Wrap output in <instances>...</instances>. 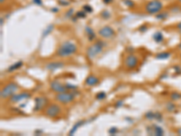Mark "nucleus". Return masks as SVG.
<instances>
[{"label": "nucleus", "instance_id": "nucleus-23", "mask_svg": "<svg viewBox=\"0 0 181 136\" xmlns=\"http://www.w3.org/2000/svg\"><path fill=\"white\" fill-rule=\"evenodd\" d=\"M156 17L158 20H164L165 18L168 17V13L167 12H159L158 14H157Z\"/></svg>", "mask_w": 181, "mask_h": 136}, {"label": "nucleus", "instance_id": "nucleus-21", "mask_svg": "<svg viewBox=\"0 0 181 136\" xmlns=\"http://www.w3.org/2000/svg\"><path fill=\"white\" fill-rule=\"evenodd\" d=\"M95 97H96L97 100H99V101H102V100H104V99H105L106 97H107V95H106V93H105V92L102 91V92L98 93Z\"/></svg>", "mask_w": 181, "mask_h": 136}, {"label": "nucleus", "instance_id": "nucleus-1", "mask_svg": "<svg viewBox=\"0 0 181 136\" xmlns=\"http://www.w3.org/2000/svg\"><path fill=\"white\" fill-rule=\"evenodd\" d=\"M77 52V45L71 41H65L58 47L56 51V55L61 58L72 56Z\"/></svg>", "mask_w": 181, "mask_h": 136}, {"label": "nucleus", "instance_id": "nucleus-6", "mask_svg": "<svg viewBox=\"0 0 181 136\" xmlns=\"http://www.w3.org/2000/svg\"><path fill=\"white\" fill-rule=\"evenodd\" d=\"M61 113H62L61 106L56 103H50L48 106H46V109L45 111V116L52 119L58 117Z\"/></svg>", "mask_w": 181, "mask_h": 136}, {"label": "nucleus", "instance_id": "nucleus-40", "mask_svg": "<svg viewBox=\"0 0 181 136\" xmlns=\"http://www.w3.org/2000/svg\"><path fill=\"white\" fill-rule=\"evenodd\" d=\"M177 133H178V135H181V128H179V129L177 130Z\"/></svg>", "mask_w": 181, "mask_h": 136}, {"label": "nucleus", "instance_id": "nucleus-10", "mask_svg": "<svg viewBox=\"0 0 181 136\" xmlns=\"http://www.w3.org/2000/svg\"><path fill=\"white\" fill-rule=\"evenodd\" d=\"M31 97V93H29L28 92H23V93H15L14 95H12L10 97V103H19L21 101L24 100H27Z\"/></svg>", "mask_w": 181, "mask_h": 136}, {"label": "nucleus", "instance_id": "nucleus-34", "mask_svg": "<svg viewBox=\"0 0 181 136\" xmlns=\"http://www.w3.org/2000/svg\"><path fill=\"white\" fill-rule=\"evenodd\" d=\"M59 4H62L63 6H68L69 4H70V2H68V1H65V0H59Z\"/></svg>", "mask_w": 181, "mask_h": 136}, {"label": "nucleus", "instance_id": "nucleus-37", "mask_svg": "<svg viewBox=\"0 0 181 136\" xmlns=\"http://www.w3.org/2000/svg\"><path fill=\"white\" fill-rule=\"evenodd\" d=\"M33 2L36 5H38V6H42L43 3H42V0H33Z\"/></svg>", "mask_w": 181, "mask_h": 136}, {"label": "nucleus", "instance_id": "nucleus-42", "mask_svg": "<svg viewBox=\"0 0 181 136\" xmlns=\"http://www.w3.org/2000/svg\"><path fill=\"white\" fill-rule=\"evenodd\" d=\"M178 49H179V50H181V43H180V44H179V45H178Z\"/></svg>", "mask_w": 181, "mask_h": 136}, {"label": "nucleus", "instance_id": "nucleus-41", "mask_svg": "<svg viewBox=\"0 0 181 136\" xmlns=\"http://www.w3.org/2000/svg\"><path fill=\"white\" fill-rule=\"evenodd\" d=\"M52 11H54V12H55V11H58V9H57V8H53Z\"/></svg>", "mask_w": 181, "mask_h": 136}, {"label": "nucleus", "instance_id": "nucleus-26", "mask_svg": "<svg viewBox=\"0 0 181 136\" xmlns=\"http://www.w3.org/2000/svg\"><path fill=\"white\" fill-rule=\"evenodd\" d=\"M100 17H102L103 19H108L110 17V14L109 11H107V10H104V11L100 13Z\"/></svg>", "mask_w": 181, "mask_h": 136}, {"label": "nucleus", "instance_id": "nucleus-8", "mask_svg": "<svg viewBox=\"0 0 181 136\" xmlns=\"http://www.w3.org/2000/svg\"><path fill=\"white\" fill-rule=\"evenodd\" d=\"M98 35L104 39H109L115 35V31L112 27H109V25H105L98 31Z\"/></svg>", "mask_w": 181, "mask_h": 136}, {"label": "nucleus", "instance_id": "nucleus-35", "mask_svg": "<svg viewBox=\"0 0 181 136\" xmlns=\"http://www.w3.org/2000/svg\"><path fill=\"white\" fill-rule=\"evenodd\" d=\"M148 29V27L147 25H141V27L139 28V30L140 31V32H145V31Z\"/></svg>", "mask_w": 181, "mask_h": 136}, {"label": "nucleus", "instance_id": "nucleus-43", "mask_svg": "<svg viewBox=\"0 0 181 136\" xmlns=\"http://www.w3.org/2000/svg\"><path fill=\"white\" fill-rule=\"evenodd\" d=\"M5 1H6V0H0V2H1V4H3Z\"/></svg>", "mask_w": 181, "mask_h": 136}, {"label": "nucleus", "instance_id": "nucleus-33", "mask_svg": "<svg viewBox=\"0 0 181 136\" xmlns=\"http://www.w3.org/2000/svg\"><path fill=\"white\" fill-rule=\"evenodd\" d=\"M122 104H123V100H119L118 102H117L116 103H115V107L116 108H119V107H120V106H122Z\"/></svg>", "mask_w": 181, "mask_h": 136}, {"label": "nucleus", "instance_id": "nucleus-16", "mask_svg": "<svg viewBox=\"0 0 181 136\" xmlns=\"http://www.w3.org/2000/svg\"><path fill=\"white\" fill-rule=\"evenodd\" d=\"M85 32H86V35L88 36L89 41H92L93 39H95V37H96V35H95L94 31L89 27H85Z\"/></svg>", "mask_w": 181, "mask_h": 136}, {"label": "nucleus", "instance_id": "nucleus-2", "mask_svg": "<svg viewBox=\"0 0 181 136\" xmlns=\"http://www.w3.org/2000/svg\"><path fill=\"white\" fill-rule=\"evenodd\" d=\"M105 42L102 40H98L95 43H93L90 46H89L87 52H86V55L90 60H92L96 57L98 55H100L102 52L103 48L105 47Z\"/></svg>", "mask_w": 181, "mask_h": 136}, {"label": "nucleus", "instance_id": "nucleus-13", "mask_svg": "<svg viewBox=\"0 0 181 136\" xmlns=\"http://www.w3.org/2000/svg\"><path fill=\"white\" fill-rule=\"evenodd\" d=\"M84 83L87 86H96L97 85H99L100 80L97 76H95L93 75H90L86 78V79H85Z\"/></svg>", "mask_w": 181, "mask_h": 136}, {"label": "nucleus", "instance_id": "nucleus-14", "mask_svg": "<svg viewBox=\"0 0 181 136\" xmlns=\"http://www.w3.org/2000/svg\"><path fill=\"white\" fill-rule=\"evenodd\" d=\"M84 123H85V122L83 121V120H80V121L76 122V123L73 124V126L70 130V132H69V135H73L74 133H76V131L79 129V127H81L82 125H83Z\"/></svg>", "mask_w": 181, "mask_h": 136}, {"label": "nucleus", "instance_id": "nucleus-29", "mask_svg": "<svg viewBox=\"0 0 181 136\" xmlns=\"http://www.w3.org/2000/svg\"><path fill=\"white\" fill-rule=\"evenodd\" d=\"M83 11H85L86 13H92V8L90 7L89 5H85L83 7Z\"/></svg>", "mask_w": 181, "mask_h": 136}, {"label": "nucleus", "instance_id": "nucleus-3", "mask_svg": "<svg viewBox=\"0 0 181 136\" xmlns=\"http://www.w3.org/2000/svg\"><path fill=\"white\" fill-rule=\"evenodd\" d=\"M75 90L73 91H66L63 93H56V95L55 97V100L63 104H67V103H71L74 101L75 99Z\"/></svg>", "mask_w": 181, "mask_h": 136}, {"label": "nucleus", "instance_id": "nucleus-22", "mask_svg": "<svg viewBox=\"0 0 181 136\" xmlns=\"http://www.w3.org/2000/svg\"><path fill=\"white\" fill-rule=\"evenodd\" d=\"M53 29H54V25H50L49 27H47V28L44 31V33H43V37H45L47 35H49L53 31Z\"/></svg>", "mask_w": 181, "mask_h": 136}, {"label": "nucleus", "instance_id": "nucleus-38", "mask_svg": "<svg viewBox=\"0 0 181 136\" xmlns=\"http://www.w3.org/2000/svg\"><path fill=\"white\" fill-rule=\"evenodd\" d=\"M177 29L178 30V32L181 34V22H179V23L177 25Z\"/></svg>", "mask_w": 181, "mask_h": 136}, {"label": "nucleus", "instance_id": "nucleus-7", "mask_svg": "<svg viewBox=\"0 0 181 136\" xmlns=\"http://www.w3.org/2000/svg\"><path fill=\"white\" fill-rule=\"evenodd\" d=\"M124 65L128 69H135L139 65V57L134 54H130L126 56Z\"/></svg>", "mask_w": 181, "mask_h": 136}, {"label": "nucleus", "instance_id": "nucleus-24", "mask_svg": "<svg viewBox=\"0 0 181 136\" xmlns=\"http://www.w3.org/2000/svg\"><path fill=\"white\" fill-rule=\"evenodd\" d=\"M166 108H167V110H168V112H170V113H171V112H174L175 111V110H176V105H175V104L174 103H168L167 104H166Z\"/></svg>", "mask_w": 181, "mask_h": 136}, {"label": "nucleus", "instance_id": "nucleus-45", "mask_svg": "<svg viewBox=\"0 0 181 136\" xmlns=\"http://www.w3.org/2000/svg\"><path fill=\"white\" fill-rule=\"evenodd\" d=\"M180 57H181V54H180Z\"/></svg>", "mask_w": 181, "mask_h": 136}, {"label": "nucleus", "instance_id": "nucleus-25", "mask_svg": "<svg viewBox=\"0 0 181 136\" xmlns=\"http://www.w3.org/2000/svg\"><path fill=\"white\" fill-rule=\"evenodd\" d=\"M123 2L124 4L126 5V6L128 7H130V8H133L135 7V3L132 1V0H123Z\"/></svg>", "mask_w": 181, "mask_h": 136}, {"label": "nucleus", "instance_id": "nucleus-30", "mask_svg": "<svg viewBox=\"0 0 181 136\" xmlns=\"http://www.w3.org/2000/svg\"><path fill=\"white\" fill-rule=\"evenodd\" d=\"M65 85L67 87V89L69 91H73V90H75V89L77 88L76 85H73L72 83H65Z\"/></svg>", "mask_w": 181, "mask_h": 136}, {"label": "nucleus", "instance_id": "nucleus-36", "mask_svg": "<svg viewBox=\"0 0 181 136\" xmlns=\"http://www.w3.org/2000/svg\"><path fill=\"white\" fill-rule=\"evenodd\" d=\"M174 69H175L176 73H178V74H181V68L179 66H175Z\"/></svg>", "mask_w": 181, "mask_h": 136}, {"label": "nucleus", "instance_id": "nucleus-28", "mask_svg": "<svg viewBox=\"0 0 181 136\" xmlns=\"http://www.w3.org/2000/svg\"><path fill=\"white\" fill-rule=\"evenodd\" d=\"M117 133H118V128H117V127H111L109 130V133L110 135H115Z\"/></svg>", "mask_w": 181, "mask_h": 136}, {"label": "nucleus", "instance_id": "nucleus-9", "mask_svg": "<svg viewBox=\"0 0 181 136\" xmlns=\"http://www.w3.org/2000/svg\"><path fill=\"white\" fill-rule=\"evenodd\" d=\"M50 89L53 92H55V93H60L68 91V89L65 85H63V83H60L59 81H56V80L50 82Z\"/></svg>", "mask_w": 181, "mask_h": 136}, {"label": "nucleus", "instance_id": "nucleus-27", "mask_svg": "<svg viewBox=\"0 0 181 136\" xmlns=\"http://www.w3.org/2000/svg\"><path fill=\"white\" fill-rule=\"evenodd\" d=\"M154 115H155V113L153 112H148L145 113V118L148 120H154Z\"/></svg>", "mask_w": 181, "mask_h": 136}, {"label": "nucleus", "instance_id": "nucleus-15", "mask_svg": "<svg viewBox=\"0 0 181 136\" xmlns=\"http://www.w3.org/2000/svg\"><path fill=\"white\" fill-rule=\"evenodd\" d=\"M23 66V62L22 61H18V62H15V64L11 65L8 68H7V72L8 73H12V72H15L18 70L19 68H21Z\"/></svg>", "mask_w": 181, "mask_h": 136}, {"label": "nucleus", "instance_id": "nucleus-11", "mask_svg": "<svg viewBox=\"0 0 181 136\" xmlns=\"http://www.w3.org/2000/svg\"><path fill=\"white\" fill-rule=\"evenodd\" d=\"M47 103H48V100L47 98L45 96H40V97H36L35 99V107H34V111L37 112V111H41L45 107L47 106Z\"/></svg>", "mask_w": 181, "mask_h": 136}, {"label": "nucleus", "instance_id": "nucleus-39", "mask_svg": "<svg viewBox=\"0 0 181 136\" xmlns=\"http://www.w3.org/2000/svg\"><path fill=\"white\" fill-rule=\"evenodd\" d=\"M102 1H103V3H104V4H110V3L112 2L113 0H102Z\"/></svg>", "mask_w": 181, "mask_h": 136}, {"label": "nucleus", "instance_id": "nucleus-5", "mask_svg": "<svg viewBox=\"0 0 181 136\" xmlns=\"http://www.w3.org/2000/svg\"><path fill=\"white\" fill-rule=\"evenodd\" d=\"M163 8V3L160 0H151L145 6V11L150 15H157Z\"/></svg>", "mask_w": 181, "mask_h": 136}, {"label": "nucleus", "instance_id": "nucleus-18", "mask_svg": "<svg viewBox=\"0 0 181 136\" xmlns=\"http://www.w3.org/2000/svg\"><path fill=\"white\" fill-rule=\"evenodd\" d=\"M170 55H171V53H169V52H162V53L156 55V58L159 60H164V59H168Z\"/></svg>", "mask_w": 181, "mask_h": 136}, {"label": "nucleus", "instance_id": "nucleus-4", "mask_svg": "<svg viewBox=\"0 0 181 136\" xmlns=\"http://www.w3.org/2000/svg\"><path fill=\"white\" fill-rule=\"evenodd\" d=\"M19 89L18 85L17 83H8L6 86H4V88H2L1 92H0V97L1 99H7L9 97H11L12 95H14L15 93H17V90Z\"/></svg>", "mask_w": 181, "mask_h": 136}, {"label": "nucleus", "instance_id": "nucleus-20", "mask_svg": "<svg viewBox=\"0 0 181 136\" xmlns=\"http://www.w3.org/2000/svg\"><path fill=\"white\" fill-rule=\"evenodd\" d=\"M170 99L173 101H178L179 99H181V95L178 92H172L170 93Z\"/></svg>", "mask_w": 181, "mask_h": 136}, {"label": "nucleus", "instance_id": "nucleus-31", "mask_svg": "<svg viewBox=\"0 0 181 136\" xmlns=\"http://www.w3.org/2000/svg\"><path fill=\"white\" fill-rule=\"evenodd\" d=\"M74 10L73 9V8H71L70 10H68V11L66 12V14H65V17H69V18H70V17H72V15L74 14Z\"/></svg>", "mask_w": 181, "mask_h": 136}, {"label": "nucleus", "instance_id": "nucleus-19", "mask_svg": "<svg viewBox=\"0 0 181 136\" xmlns=\"http://www.w3.org/2000/svg\"><path fill=\"white\" fill-rule=\"evenodd\" d=\"M153 39L155 42H157V43H161L164 40V36L161 32H156L153 35Z\"/></svg>", "mask_w": 181, "mask_h": 136}, {"label": "nucleus", "instance_id": "nucleus-44", "mask_svg": "<svg viewBox=\"0 0 181 136\" xmlns=\"http://www.w3.org/2000/svg\"><path fill=\"white\" fill-rule=\"evenodd\" d=\"M178 1L179 3H181V0H178Z\"/></svg>", "mask_w": 181, "mask_h": 136}, {"label": "nucleus", "instance_id": "nucleus-32", "mask_svg": "<svg viewBox=\"0 0 181 136\" xmlns=\"http://www.w3.org/2000/svg\"><path fill=\"white\" fill-rule=\"evenodd\" d=\"M85 13H86L85 11H78L76 13V17H85V15H86Z\"/></svg>", "mask_w": 181, "mask_h": 136}, {"label": "nucleus", "instance_id": "nucleus-12", "mask_svg": "<svg viewBox=\"0 0 181 136\" xmlns=\"http://www.w3.org/2000/svg\"><path fill=\"white\" fill-rule=\"evenodd\" d=\"M65 62L63 61H54V62H49L47 63V64L45 65V69L48 70L50 72H53V71H55L57 69H60V68H63V66H65Z\"/></svg>", "mask_w": 181, "mask_h": 136}, {"label": "nucleus", "instance_id": "nucleus-17", "mask_svg": "<svg viewBox=\"0 0 181 136\" xmlns=\"http://www.w3.org/2000/svg\"><path fill=\"white\" fill-rule=\"evenodd\" d=\"M152 127H153L154 135H156V136H162V135H164L163 128H161L160 126H158V125H156V124H154Z\"/></svg>", "mask_w": 181, "mask_h": 136}]
</instances>
